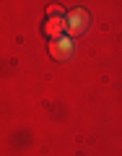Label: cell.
Returning a JSON list of instances; mask_svg holds the SVG:
<instances>
[{
	"instance_id": "3",
	"label": "cell",
	"mask_w": 122,
	"mask_h": 156,
	"mask_svg": "<svg viewBox=\"0 0 122 156\" xmlns=\"http://www.w3.org/2000/svg\"><path fill=\"white\" fill-rule=\"evenodd\" d=\"M42 31L50 37V42H52V39H60L62 31H68V21H65L62 16H57V18H47L44 26H42Z\"/></svg>"
},
{
	"instance_id": "1",
	"label": "cell",
	"mask_w": 122,
	"mask_h": 156,
	"mask_svg": "<svg viewBox=\"0 0 122 156\" xmlns=\"http://www.w3.org/2000/svg\"><path fill=\"white\" fill-rule=\"evenodd\" d=\"M65 21H68V34L70 37H83L91 26V16H89L86 8H73L65 16Z\"/></svg>"
},
{
	"instance_id": "2",
	"label": "cell",
	"mask_w": 122,
	"mask_h": 156,
	"mask_svg": "<svg viewBox=\"0 0 122 156\" xmlns=\"http://www.w3.org/2000/svg\"><path fill=\"white\" fill-rule=\"evenodd\" d=\"M50 57L52 60H70L73 57V39L60 37L50 42Z\"/></svg>"
},
{
	"instance_id": "4",
	"label": "cell",
	"mask_w": 122,
	"mask_h": 156,
	"mask_svg": "<svg viewBox=\"0 0 122 156\" xmlns=\"http://www.w3.org/2000/svg\"><path fill=\"white\" fill-rule=\"evenodd\" d=\"M57 16H62V5L50 3V5H47V18H57Z\"/></svg>"
}]
</instances>
